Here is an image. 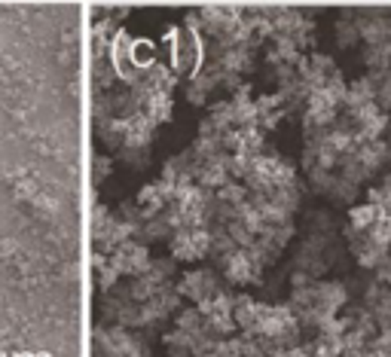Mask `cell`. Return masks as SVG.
<instances>
[{
  "label": "cell",
  "instance_id": "obj_4",
  "mask_svg": "<svg viewBox=\"0 0 391 357\" xmlns=\"http://www.w3.org/2000/svg\"><path fill=\"white\" fill-rule=\"evenodd\" d=\"M254 266H257V263L251 257H245V251H235V253H230V257L223 260V269H226V275H230L232 281H248L254 275Z\"/></svg>",
  "mask_w": 391,
  "mask_h": 357
},
{
  "label": "cell",
  "instance_id": "obj_2",
  "mask_svg": "<svg viewBox=\"0 0 391 357\" xmlns=\"http://www.w3.org/2000/svg\"><path fill=\"white\" fill-rule=\"evenodd\" d=\"M208 244L211 238L205 236L202 229H181L178 236H174V257L178 260H196V257H202L205 251H208Z\"/></svg>",
  "mask_w": 391,
  "mask_h": 357
},
{
  "label": "cell",
  "instance_id": "obj_3",
  "mask_svg": "<svg viewBox=\"0 0 391 357\" xmlns=\"http://www.w3.org/2000/svg\"><path fill=\"white\" fill-rule=\"evenodd\" d=\"M181 293H187L190 300L196 302H208L211 297H218V284H214V275L205 272V269H196L190 272L181 284Z\"/></svg>",
  "mask_w": 391,
  "mask_h": 357
},
{
  "label": "cell",
  "instance_id": "obj_5",
  "mask_svg": "<svg viewBox=\"0 0 391 357\" xmlns=\"http://www.w3.org/2000/svg\"><path fill=\"white\" fill-rule=\"evenodd\" d=\"M196 53H199V43H196V37L190 31H183L178 34V49H174V65L181 70H190L196 65Z\"/></svg>",
  "mask_w": 391,
  "mask_h": 357
},
{
  "label": "cell",
  "instance_id": "obj_1",
  "mask_svg": "<svg viewBox=\"0 0 391 357\" xmlns=\"http://www.w3.org/2000/svg\"><path fill=\"white\" fill-rule=\"evenodd\" d=\"M40 9L0 6V357H55L68 318L53 278L65 269L55 248L65 232V196L43 165L61 156V138L43 122L34 53Z\"/></svg>",
  "mask_w": 391,
  "mask_h": 357
},
{
  "label": "cell",
  "instance_id": "obj_6",
  "mask_svg": "<svg viewBox=\"0 0 391 357\" xmlns=\"http://www.w3.org/2000/svg\"><path fill=\"white\" fill-rule=\"evenodd\" d=\"M336 37L343 40V43L352 46L355 40L361 37V25H355V22H343V18H339V25H336Z\"/></svg>",
  "mask_w": 391,
  "mask_h": 357
},
{
  "label": "cell",
  "instance_id": "obj_7",
  "mask_svg": "<svg viewBox=\"0 0 391 357\" xmlns=\"http://www.w3.org/2000/svg\"><path fill=\"white\" fill-rule=\"evenodd\" d=\"M379 327H382V330L391 336V302L379 309Z\"/></svg>",
  "mask_w": 391,
  "mask_h": 357
}]
</instances>
